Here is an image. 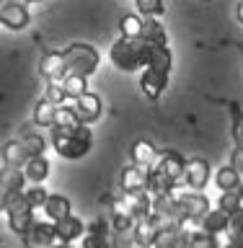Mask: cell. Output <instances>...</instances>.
Returning <instances> with one entry per match:
<instances>
[{"label":"cell","instance_id":"obj_30","mask_svg":"<svg viewBox=\"0 0 243 248\" xmlns=\"http://www.w3.org/2000/svg\"><path fill=\"white\" fill-rule=\"evenodd\" d=\"M119 31L124 39H140L143 36V18H137V16H122L119 21Z\"/></svg>","mask_w":243,"mask_h":248},{"label":"cell","instance_id":"obj_25","mask_svg":"<svg viewBox=\"0 0 243 248\" xmlns=\"http://www.w3.org/2000/svg\"><path fill=\"white\" fill-rule=\"evenodd\" d=\"M23 176L29 178L31 184H42L47 176H49V160L44 155H36V158H29V163L23 166Z\"/></svg>","mask_w":243,"mask_h":248},{"label":"cell","instance_id":"obj_4","mask_svg":"<svg viewBox=\"0 0 243 248\" xmlns=\"http://www.w3.org/2000/svg\"><path fill=\"white\" fill-rule=\"evenodd\" d=\"M62 62H65V75L88 78L98 67V52L88 44H70L67 49H62Z\"/></svg>","mask_w":243,"mask_h":248},{"label":"cell","instance_id":"obj_8","mask_svg":"<svg viewBox=\"0 0 243 248\" xmlns=\"http://www.w3.org/2000/svg\"><path fill=\"white\" fill-rule=\"evenodd\" d=\"M155 166H158L163 173L168 176V181L174 184V186L184 184V168H186V160H184L178 153H174V150H163V153H158V160H155Z\"/></svg>","mask_w":243,"mask_h":248},{"label":"cell","instance_id":"obj_38","mask_svg":"<svg viewBox=\"0 0 243 248\" xmlns=\"http://www.w3.org/2000/svg\"><path fill=\"white\" fill-rule=\"evenodd\" d=\"M137 3V11L143 13V16H147V18H153V16H163V0H135Z\"/></svg>","mask_w":243,"mask_h":248},{"label":"cell","instance_id":"obj_12","mask_svg":"<svg viewBox=\"0 0 243 248\" xmlns=\"http://www.w3.org/2000/svg\"><path fill=\"white\" fill-rule=\"evenodd\" d=\"M166 85H168V75L166 73H158V70H150V67L143 70L140 88H143V93L150 101H158L163 96V91H166Z\"/></svg>","mask_w":243,"mask_h":248},{"label":"cell","instance_id":"obj_47","mask_svg":"<svg viewBox=\"0 0 243 248\" xmlns=\"http://www.w3.org/2000/svg\"><path fill=\"white\" fill-rule=\"evenodd\" d=\"M5 3H23V0H5Z\"/></svg>","mask_w":243,"mask_h":248},{"label":"cell","instance_id":"obj_14","mask_svg":"<svg viewBox=\"0 0 243 248\" xmlns=\"http://www.w3.org/2000/svg\"><path fill=\"white\" fill-rule=\"evenodd\" d=\"M109 225L104 217H98V220H93L88 228H85V235H83V248H112L109 243Z\"/></svg>","mask_w":243,"mask_h":248},{"label":"cell","instance_id":"obj_37","mask_svg":"<svg viewBox=\"0 0 243 248\" xmlns=\"http://www.w3.org/2000/svg\"><path fill=\"white\" fill-rule=\"evenodd\" d=\"M44 98L49 101V104H54V106H62V104H65V101H67V96H65V91H62L60 80H49V83H47Z\"/></svg>","mask_w":243,"mask_h":248},{"label":"cell","instance_id":"obj_32","mask_svg":"<svg viewBox=\"0 0 243 248\" xmlns=\"http://www.w3.org/2000/svg\"><path fill=\"white\" fill-rule=\"evenodd\" d=\"M21 145H23V150H26L29 158H36V155H44V147L47 142L42 140V135H34V132H29V135H23L21 137Z\"/></svg>","mask_w":243,"mask_h":248},{"label":"cell","instance_id":"obj_16","mask_svg":"<svg viewBox=\"0 0 243 248\" xmlns=\"http://www.w3.org/2000/svg\"><path fill=\"white\" fill-rule=\"evenodd\" d=\"M54 235H57V243H73V240L85 235V225L78 220V217H65V220L54 222Z\"/></svg>","mask_w":243,"mask_h":248},{"label":"cell","instance_id":"obj_2","mask_svg":"<svg viewBox=\"0 0 243 248\" xmlns=\"http://www.w3.org/2000/svg\"><path fill=\"white\" fill-rule=\"evenodd\" d=\"M112 62L116 70H124V73H135V70L145 67V42L143 39H119L112 46Z\"/></svg>","mask_w":243,"mask_h":248},{"label":"cell","instance_id":"obj_5","mask_svg":"<svg viewBox=\"0 0 243 248\" xmlns=\"http://www.w3.org/2000/svg\"><path fill=\"white\" fill-rule=\"evenodd\" d=\"M153 209V197L147 191H122L112 202V215H124L132 220H143Z\"/></svg>","mask_w":243,"mask_h":248},{"label":"cell","instance_id":"obj_43","mask_svg":"<svg viewBox=\"0 0 243 248\" xmlns=\"http://www.w3.org/2000/svg\"><path fill=\"white\" fill-rule=\"evenodd\" d=\"M0 212H5V191L0 189Z\"/></svg>","mask_w":243,"mask_h":248},{"label":"cell","instance_id":"obj_45","mask_svg":"<svg viewBox=\"0 0 243 248\" xmlns=\"http://www.w3.org/2000/svg\"><path fill=\"white\" fill-rule=\"evenodd\" d=\"M52 248H73V243H54Z\"/></svg>","mask_w":243,"mask_h":248},{"label":"cell","instance_id":"obj_34","mask_svg":"<svg viewBox=\"0 0 243 248\" xmlns=\"http://www.w3.org/2000/svg\"><path fill=\"white\" fill-rule=\"evenodd\" d=\"M217 207H220L225 215H236L238 209H243V199L238 197L236 191H223V194H220V202H217Z\"/></svg>","mask_w":243,"mask_h":248},{"label":"cell","instance_id":"obj_35","mask_svg":"<svg viewBox=\"0 0 243 248\" xmlns=\"http://www.w3.org/2000/svg\"><path fill=\"white\" fill-rule=\"evenodd\" d=\"M109 243H112V248H132L135 246V228L132 230H112Z\"/></svg>","mask_w":243,"mask_h":248},{"label":"cell","instance_id":"obj_10","mask_svg":"<svg viewBox=\"0 0 243 248\" xmlns=\"http://www.w3.org/2000/svg\"><path fill=\"white\" fill-rule=\"evenodd\" d=\"M73 111L78 114V119H81L83 124H91L96 122L101 111H104V104H101V96H96V93H88L85 91L81 98H75L73 104Z\"/></svg>","mask_w":243,"mask_h":248},{"label":"cell","instance_id":"obj_39","mask_svg":"<svg viewBox=\"0 0 243 248\" xmlns=\"http://www.w3.org/2000/svg\"><path fill=\"white\" fill-rule=\"evenodd\" d=\"M228 240H243V209H238L236 215H230Z\"/></svg>","mask_w":243,"mask_h":248},{"label":"cell","instance_id":"obj_18","mask_svg":"<svg viewBox=\"0 0 243 248\" xmlns=\"http://www.w3.org/2000/svg\"><path fill=\"white\" fill-rule=\"evenodd\" d=\"M158 235H161V228H158V222L153 220V215L143 217V220H135V243L137 246H147V248H150Z\"/></svg>","mask_w":243,"mask_h":248},{"label":"cell","instance_id":"obj_19","mask_svg":"<svg viewBox=\"0 0 243 248\" xmlns=\"http://www.w3.org/2000/svg\"><path fill=\"white\" fill-rule=\"evenodd\" d=\"M130 155H132V163L140 168H145V170L153 168L155 160H158V150H155V145H150L147 140H137V142L132 145Z\"/></svg>","mask_w":243,"mask_h":248},{"label":"cell","instance_id":"obj_29","mask_svg":"<svg viewBox=\"0 0 243 248\" xmlns=\"http://www.w3.org/2000/svg\"><path fill=\"white\" fill-rule=\"evenodd\" d=\"M60 85H62V91H65L67 101H75L85 93V78L83 75H65L60 80Z\"/></svg>","mask_w":243,"mask_h":248},{"label":"cell","instance_id":"obj_17","mask_svg":"<svg viewBox=\"0 0 243 248\" xmlns=\"http://www.w3.org/2000/svg\"><path fill=\"white\" fill-rule=\"evenodd\" d=\"M228 225H230V215H225L220 207L217 209H210V212L199 220L197 228L202 232H210V235H223V232H228Z\"/></svg>","mask_w":243,"mask_h":248},{"label":"cell","instance_id":"obj_6","mask_svg":"<svg viewBox=\"0 0 243 248\" xmlns=\"http://www.w3.org/2000/svg\"><path fill=\"white\" fill-rule=\"evenodd\" d=\"M150 215H153V220L158 222L161 230L184 228V225H181V209H178V197H176L174 191L153 197V209H150Z\"/></svg>","mask_w":243,"mask_h":248},{"label":"cell","instance_id":"obj_42","mask_svg":"<svg viewBox=\"0 0 243 248\" xmlns=\"http://www.w3.org/2000/svg\"><path fill=\"white\" fill-rule=\"evenodd\" d=\"M223 248H243V240H228Z\"/></svg>","mask_w":243,"mask_h":248},{"label":"cell","instance_id":"obj_21","mask_svg":"<svg viewBox=\"0 0 243 248\" xmlns=\"http://www.w3.org/2000/svg\"><path fill=\"white\" fill-rule=\"evenodd\" d=\"M39 73H42V78H47V83L49 80H62V75H65L62 52H47L42 57V65H39Z\"/></svg>","mask_w":243,"mask_h":248},{"label":"cell","instance_id":"obj_26","mask_svg":"<svg viewBox=\"0 0 243 248\" xmlns=\"http://www.w3.org/2000/svg\"><path fill=\"white\" fill-rule=\"evenodd\" d=\"M140 39H145V42H153V44H166V42H168L163 23L155 21V18H145V21H143V36H140Z\"/></svg>","mask_w":243,"mask_h":248},{"label":"cell","instance_id":"obj_20","mask_svg":"<svg viewBox=\"0 0 243 248\" xmlns=\"http://www.w3.org/2000/svg\"><path fill=\"white\" fill-rule=\"evenodd\" d=\"M0 155H3V166L8 168H21L29 163V155L26 150H23L21 140H8V142L3 145V150H0Z\"/></svg>","mask_w":243,"mask_h":248},{"label":"cell","instance_id":"obj_15","mask_svg":"<svg viewBox=\"0 0 243 248\" xmlns=\"http://www.w3.org/2000/svg\"><path fill=\"white\" fill-rule=\"evenodd\" d=\"M26 243L34 246V248H52L57 243V235H54V222H44V220H36L31 232L26 235Z\"/></svg>","mask_w":243,"mask_h":248},{"label":"cell","instance_id":"obj_41","mask_svg":"<svg viewBox=\"0 0 243 248\" xmlns=\"http://www.w3.org/2000/svg\"><path fill=\"white\" fill-rule=\"evenodd\" d=\"M230 166L238 170V173L243 176V145H238L236 150H233V158H230Z\"/></svg>","mask_w":243,"mask_h":248},{"label":"cell","instance_id":"obj_44","mask_svg":"<svg viewBox=\"0 0 243 248\" xmlns=\"http://www.w3.org/2000/svg\"><path fill=\"white\" fill-rule=\"evenodd\" d=\"M238 21L243 23V0H238Z\"/></svg>","mask_w":243,"mask_h":248},{"label":"cell","instance_id":"obj_49","mask_svg":"<svg viewBox=\"0 0 243 248\" xmlns=\"http://www.w3.org/2000/svg\"><path fill=\"white\" fill-rule=\"evenodd\" d=\"M26 3H39V0H26Z\"/></svg>","mask_w":243,"mask_h":248},{"label":"cell","instance_id":"obj_9","mask_svg":"<svg viewBox=\"0 0 243 248\" xmlns=\"http://www.w3.org/2000/svg\"><path fill=\"white\" fill-rule=\"evenodd\" d=\"M145 42V39H143ZM171 49L168 44H153V42H145V67L150 70H158V73H171Z\"/></svg>","mask_w":243,"mask_h":248},{"label":"cell","instance_id":"obj_46","mask_svg":"<svg viewBox=\"0 0 243 248\" xmlns=\"http://www.w3.org/2000/svg\"><path fill=\"white\" fill-rule=\"evenodd\" d=\"M236 194H238V197L243 199V184H241V186H238V189H236Z\"/></svg>","mask_w":243,"mask_h":248},{"label":"cell","instance_id":"obj_11","mask_svg":"<svg viewBox=\"0 0 243 248\" xmlns=\"http://www.w3.org/2000/svg\"><path fill=\"white\" fill-rule=\"evenodd\" d=\"M0 23L11 31H21L29 26V11L23 3H3L0 5Z\"/></svg>","mask_w":243,"mask_h":248},{"label":"cell","instance_id":"obj_13","mask_svg":"<svg viewBox=\"0 0 243 248\" xmlns=\"http://www.w3.org/2000/svg\"><path fill=\"white\" fill-rule=\"evenodd\" d=\"M210 181V163L202 160V158H192L186 160V168H184V184L192 186V189H202L207 186Z\"/></svg>","mask_w":243,"mask_h":248},{"label":"cell","instance_id":"obj_28","mask_svg":"<svg viewBox=\"0 0 243 248\" xmlns=\"http://www.w3.org/2000/svg\"><path fill=\"white\" fill-rule=\"evenodd\" d=\"M54 111H57V106L42 98L34 108V124L36 127H54Z\"/></svg>","mask_w":243,"mask_h":248},{"label":"cell","instance_id":"obj_7","mask_svg":"<svg viewBox=\"0 0 243 248\" xmlns=\"http://www.w3.org/2000/svg\"><path fill=\"white\" fill-rule=\"evenodd\" d=\"M178 209H181V225L192 228V225H199V220L210 212V199L202 194H181Z\"/></svg>","mask_w":243,"mask_h":248},{"label":"cell","instance_id":"obj_48","mask_svg":"<svg viewBox=\"0 0 243 248\" xmlns=\"http://www.w3.org/2000/svg\"><path fill=\"white\" fill-rule=\"evenodd\" d=\"M132 248H147V246H137V243H135V246H132Z\"/></svg>","mask_w":243,"mask_h":248},{"label":"cell","instance_id":"obj_40","mask_svg":"<svg viewBox=\"0 0 243 248\" xmlns=\"http://www.w3.org/2000/svg\"><path fill=\"white\" fill-rule=\"evenodd\" d=\"M233 111H236V124H233V137H236V142L243 145V108L233 104Z\"/></svg>","mask_w":243,"mask_h":248},{"label":"cell","instance_id":"obj_33","mask_svg":"<svg viewBox=\"0 0 243 248\" xmlns=\"http://www.w3.org/2000/svg\"><path fill=\"white\" fill-rule=\"evenodd\" d=\"M78 124H83V122L78 119L73 106H57V111H54V127H78Z\"/></svg>","mask_w":243,"mask_h":248},{"label":"cell","instance_id":"obj_3","mask_svg":"<svg viewBox=\"0 0 243 248\" xmlns=\"http://www.w3.org/2000/svg\"><path fill=\"white\" fill-rule=\"evenodd\" d=\"M5 215H8V222H11V230L21 238H26L31 232V228H34V222H36L34 207L26 202L23 191L5 194Z\"/></svg>","mask_w":243,"mask_h":248},{"label":"cell","instance_id":"obj_24","mask_svg":"<svg viewBox=\"0 0 243 248\" xmlns=\"http://www.w3.org/2000/svg\"><path fill=\"white\" fill-rule=\"evenodd\" d=\"M23 184H26V176H23L21 168H8V166L0 168V189L5 194L23 191Z\"/></svg>","mask_w":243,"mask_h":248},{"label":"cell","instance_id":"obj_50","mask_svg":"<svg viewBox=\"0 0 243 248\" xmlns=\"http://www.w3.org/2000/svg\"><path fill=\"white\" fill-rule=\"evenodd\" d=\"M0 248H5V243H3V240H0Z\"/></svg>","mask_w":243,"mask_h":248},{"label":"cell","instance_id":"obj_1","mask_svg":"<svg viewBox=\"0 0 243 248\" xmlns=\"http://www.w3.org/2000/svg\"><path fill=\"white\" fill-rule=\"evenodd\" d=\"M91 142H93V137L85 124H78V127H52V147L60 158H67V160L83 158L91 150Z\"/></svg>","mask_w":243,"mask_h":248},{"label":"cell","instance_id":"obj_36","mask_svg":"<svg viewBox=\"0 0 243 248\" xmlns=\"http://www.w3.org/2000/svg\"><path fill=\"white\" fill-rule=\"evenodd\" d=\"M23 197H26V202L36 209V207H44V202L49 194H47V189L42 184H34V186H29V189H23Z\"/></svg>","mask_w":243,"mask_h":248},{"label":"cell","instance_id":"obj_51","mask_svg":"<svg viewBox=\"0 0 243 248\" xmlns=\"http://www.w3.org/2000/svg\"><path fill=\"white\" fill-rule=\"evenodd\" d=\"M3 3H5V0H0V5H3Z\"/></svg>","mask_w":243,"mask_h":248},{"label":"cell","instance_id":"obj_22","mask_svg":"<svg viewBox=\"0 0 243 248\" xmlns=\"http://www.w3.org/2000/svg\"><path fill=\"white\" fill-rule=\"evenodd\" d=\"M122 191H147V170L140 166H127L122 170Z\"/></svg>","mask_w":243,"mask_h":248},{"label":"cell","instance_id":"obj_27","mask_svg":"<svg viewBox=\"0 0 243 248\" xmlns=\"http://www.w3.org/2000/svg\"><path fill=\"white\" fill-rule=\"evenodd\" d=\"M215 184L220 186V191H236L238 186H241V173L233 166H225V168L217 170Z\"/></svg>","mask_w":243,"mask_h":248},{"label":"cell","instance_id":"obj_23","mask_svg":"<svg viewBox=\"0 0 243 248\" xmlns=\"http://www.w3.org/2000/svg\"><path fill=\"white\" fill-rule=\"evenodd\" d=\"M44 215H47V220H52V222H60V220H65V217H70V199L60 197V194H49L44 202Z\"/></svg>","mask_w":243,"mask_h":248},{"label":"cell","instance_id":"obj_31","mask_svg":"<svg viewBox=\"0 0 243 248\" xmlns=\"http://www.w3.org/2000/svg\"><path fill=\"white\" fill-rule=\"evenodd\" d=\"M186 248H223V243L217 235H210V232H202V230H192Z\"/></svg>","mask_w":243,"mask_h":248}]
</instances>
